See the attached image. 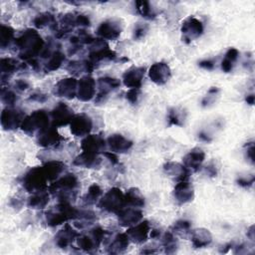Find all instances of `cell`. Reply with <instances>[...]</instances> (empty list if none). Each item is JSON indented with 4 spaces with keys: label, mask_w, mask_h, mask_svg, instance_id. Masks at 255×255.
I'll return each instance as SVG.
<instances>
[{
    "label": "cell",
    "mask_w": 255,
    "mask_h": 255,
    "mask_svg": "<svg viewBox=\"0 0 255 255\" xmlns=\"http://www.w3.org/2000/svg\"><path fill=\"white\" fill-rule=\"evenodd\" d=\"M45 43L46 42L43 40L37 29L28 28L16 37L14 45L17 49L18 57L29 63L40 57L45 47Z\"/></svg>",
    "instance_id": "obj_1"
},
{
    "label": "cell",
    "mask_w": 255,
    "mask_h": 255,
    "mask_svg": "<svg viewBox=\"0 0 255 255\" xmlns=\"http://www.w3.org/2000/svg\"><path fill=\"white\" fill-rule=\"evenodd\" d=\"M80 188V181L76 174L67 172L51 182L48 187L50 194L60 202L72 203L75 201Z\"/></svg>",
    "instance_id": "obj_2"
},
{
    "label": "cell",
    "mask_w": 255,
    "mask_h": 255,
    "mask_svg": "<svg viewBox=\"0 0 255 255\" xmlns=\"http://www.w3.org/2000/svg\"><path fill=\"white\" fill-rule=\"evenodd\" d=\"M79 209L68 202H60L44 213V222L49 227H56L69 220H74Z\"/></svg>",
    "instance_id": "obj_3"
},
{
    "label": "cell",
    "mask_w": 255,
    "mask_h": 255,
    "mask_svg": "<svg viewBox=\"0 0 255 255\" xmlns=\"http://www.w3.org/2000/svg\"><path fill=\"white\" fill-rule=\"evenodd\" d=\"M109 232L101 226H95L87 233L80 234L76 243L79 249L86 253H95L101 246V244L108 238Z\"/></svg>",
    "instance_id": "obj_4"
},
{
    "label": "cell",
    "mask_w": 255,
    "mask_h": 255,
    "mask_svg": "<svg viewBox=\"0 0 255 255\" xmlns=\"http://www.w3.org/2000/svg\"><path fill=\"white\" fill-rule=\"evenodd\" d=\"M88 60L93 64L95 69L104 63L112 62L116 59L117 54L112 50L106 40L96 38L88 48Z\"/></svg>",
    "instance_id": "obj_5"
},
{
    "label": "cell",
    "mask_w": 255,
    "mask_h": 255,
    "mask_svg": "<svg viewBox=\"0 0 255 255\" xmlns=\"http://www.w3.org/2000/svg\"><path fill=\"white\" fill-rule=\"evenodd\" d=\"M51 126L50 114L43 109L33 111L31 114L25 116L21 129L28 135H37L38 132Z\"/></svg>",
    "instance_id": "obj_6"
},
{
    "label": "cell",
    "mask_w": 255,
    "mask_h": 255,
    "mask_svg": "<svg viewBox=\"0 0 255 255\" xmlns=\"http://www.w3.org/2000/svg\"><path fill=\"white\" fill-rule=\"evenodd\" d=\"M48 176L44 170L43 165L31 167L22 177V185L29 193L48 189Z\"/></svg>",
    "instance_id": "obj_7"
},
{
    "label": "cell",
    "mask_w": 255,
    "mask_h": 255,
    "mask_svg": "<svg viewBox=\"0 0 255 255\" xmlns=\"http://www.w3.org/2000/svg\"><path fill=\"white\" fill-rule=\"evenodd\" d=\"M125 205V193L119 187L110 188L105 194L102 195L98 202V206L100 209L109 213L116 214Z\"/></svg>",
    "instance_id": "obj_8"
},
{
    "label": "cell",
    "mask_w": 255,
    "mask_h": 255,
    "mask_svg": "<svg viewBox=\"0 0 255 255\" xmlns=\"http://www.w3.org/2000/svg\"><path fill=\"white\" fill-rule=\"evenodd\" d=\"M123 29H124V23L122 19L113 17V18H108L102 21L98 26L96 33L98 37L103 40L114 41L121 36Z\"/></svg>",
    "instance_id": "obj_9"
},
{
    "label": "cell",
    "mask_w": 255,
    "mask_h": 255,
    "mask_svg": "<svg viewBox=\"0 0 255 255\" xmlns=\"http://www.w3.org/2000/svg\"><path fill=\"white\" fill-rule=\"evenodd\" d=\"M122 85V81L110 77V76H104L97 80V88L98 93L95 97V104L96 105H102L107 102V100L110 97L111 93H114L116 90H118Z\"/></svg>",
    "instance_id": "obj_10"
},
{
    "label": "cell",
    "mask_w": 255,
    "mask_h": 255,
    "mask_svg": "<svg viewBox=\"0 0 255 255\" xmlns=\"http://www.w3.org/2000/svg\"><path fill=\"white\" fill-rule=\"evenodd\" d=\"M204 31V25L201 20L194 16H189L183 20L180 27L182 41L186 44L198 39Z\"/></svg>",
    "instance_id": "obj_11"
},
{
    "label": "cell",
    "mask_w": 255,
    "mask_h": 255,
    "mask_svg": "<svg viewBox=\"0 0 255 255\" xmlns=\"http://www.w3.org/2000/svg\"><path fill=\"white\" fill-rule=\"evenodd\" d=\"M25 114L22 110L15 107H6L3 109L0 117L1 127L4 130L13 131L21 128Z\"/></svg>",
    "instance_id": "obj_12"
},
{
    "label": "cell",
    "mask_w": 255,
    "mask_h": 255,
    "mask_svg": "<svg viewBox=\"0 0 255 255\" xmlns=\"http://www.w3.org/2000/svg\"><path fill=\"white\" fill-rule=\"evenodd\" d=\"M49 114L51 119V125L56 128L70 125L73 117L75 116L73 110L63 102L58 103Z\"/></svg>",
    "instance_id": "obj_13"
},
{
    "label": "cell",
    "mask_w": 255,
    "mask_h": 255,
    "mask_svg": "<svg viewBox=\"0 0 255 255\" xmlns=\"http://www.w3.org/2000/svg\"><path fill=\"white\" fill-rule=\"evenodd\" d=\"M70 131L73 135L84 137L93 129V120L86 113L76 114L70 123Z\"/></svg>",
    "instance_id": "obj_14"
},
{
    "label": "cell",
    "mask_w": 255,
    "mask_h": 255,
    "mask_svg": "<svg viewBox=\"0 0 255 255\" xmlns=\"http://www.w3.org/2000/svg\"><path fill=\"white\" fill-rule=\"evenodd\" d=\"M78 81L75 77H66L59 80L54 86L53 93L55 96L67 100H73L77 97Z\"/></svg>",
    "instance_id": "obj_15"
},
{
    "label": "cell",
    "mask_w": 255,
    "mask_h": 255,
    "mask_svg": "<svg viewBox=\"0 0 255 255\" xmlns=\"http://www.w3.org/2000/svg\"><path fill=\"white\" fill-rule=\"evenodd\" d=\"M97 94V82L91 75L82 76L78 81L77 98L82 102L92 101Z\"/></svg>",
    "instance_id": "obj_16"
},
{
    "label": "cell",
    "mask_w": 255,
    "mask_h": 255,
    "mask_svg": "<svg viewBox=\"0 0 255 255\" xmlns=\"http://www.w3.org/2000/svg\"><path fill=\"white\" fill-rule=\"evenodd\" d=\"M80 235V232L75 226L66 223L55 235V245L61 249L69 248Z\"/></svg>",
    "instance_id": "obj_17"
},
{
    "label": "cell",
    "mask_w": 255,
    "mask_h": 255,
    "mask_svg": "<svg viewBox=\"0 0 255 255\" xmlns=\"http://www.w3.org/2000/svg\"><path fill=\"white\" fill-rule=\"evenodd\" d=\"M107 139L99 133H89L81 140L82 151L100 154L106 151Z\"/></svg>",
    "instance_id": "obj_18"
},
{
    "label": "cell",
    "mask_w": 255,
    "mask_h": 255,
    "mask_svg": "<svg viewBox=\"0 0 255 255\" xmlns=\"http://www.w3.org/2000/svg\"><path fill=\"white\" fill-rule=\"evenodd\" d=\"M37 143L42 147H53L59 145L64 137L58 130V128L52 125L41 130L36 135Z\"/></svg>",
    "instance_id": "obj_19"
},
{
    "label": "cell",
    "mask_w": 255,
    "mask_h": 255,
    "mask_svg": "<svg viewBox=\"0 0 255 255\" xmlns=\"http://www.w3.org/2000/svg\"><path fill=\"white\" fill-rule=\"evenodd\" d=\"M148 78L157 86H162L168 82L171 77L170 67L164 62H156L148 69Z\"/></svg>",
    "instance_id": "obj_20"
},
{
    "label": "cell",
    "mask_w": 255,
    "mask_h": 255,
    "mask_svg": "<svg viewBox=\"0 0 255 255\" xmlns=\"http://www.w3.org/2000/svg\"><path fill=\"white\" fill-rule=\"evenodd\" d=\"M117 216H118L119 224L123 227L128 228L138 223L140 220H142L143 213L141 211V208L126 205L117 213Z\"/></svg>",
    "instance_id": "obj_21"
},
{
    "label": "cell",
    "mask_w": 255,
    "mask_h": 255,
    "mask_svg": "<svg viewBox=\"0 0 255 255\" xmlns=\"http://www.w3.org/2000/svg\"><path fill=\"white\" fill-rule=\"evenodd\" d=\"M150 232V224L147 220H140L138 223L130 226L127 230V235L130 242L135 244L144 243Z\"/></svg>",
    "instance_id": "obj_22"
},
{
    "label": "cell",
    "mask_w": 255,
    "mask_h": 255,
    "mask_svg": "<svg viewBox=\"0 0 255 255\" xmlns=\"http://www.w3.org/2000/svg\"><path fill=\"white\" fill-rule=\"evenodd\" d=\"M145 75L144 67H131L122 76L123 84L129 89H140Z\"/></svg>",
    "instance_id": "obj_23"
},
{
    "label": "cell",
    "mask_w": 255,
    "mask_h": 255,
    "mask_svg": "<svg viewBox=\"0 0 255 255\" xmlns=\"http://www.w3.org/2000/svg\"><path fill=\"white\" fill-rule=\"evenodd\" d=\"M173 198L176 201L177 204L182 205L185 203H188L193 200L194 198V188L193 185L188 182L187 180H181L177 181L175 184L173 191Z\"/></svg>",
    "instance_id": "obj_24"
},
{
    "label": "cell",
    "mask_w": 255,
    "mask_h": 255,
    "mask_svg": "<svg viewBox=\"0 0 255 255\" xmlns=\"http://www.w3.org/2000/svg\"><path fill=\"white\" fill-rule=\"evenodd\" d=\"M23 68H25V63H20L18 60L10 57L2 58L0 60V74L2 85L8 82L15 73L21 71Z\"/></svg>",
    "instance_id": "obj_25"
},
{
    "label": "cell",
    "mask_w": 255,
    "mask_h": 255,
    "mask_svg": "<svg viewBox=\"0 0 255 255\" xmlns=\"http://www.w3.org/2000/svg\"><path fill=\"white\" fill-rule=\"evenodd\" d=\"M107 145L115 153H126L132 147L133 142L121 133H113L108 136Z\"/></svg>",
    "instance_id": "obj_26"
},
{
    "label": "cell",
    "mask_w": 255,
    "mask_h": 255,
    "mask_svg": "<svg viewBox=\"0 0 255 255\" xmlns=\"http://www.w3.org/2000/svg\"><path fill=\"white\" fill-rule=\"evenodd\" d=\"M164 173L176 181L187 180L190 175V170L183 164L177 161H166L163 164Z\"/></svg>",
    "instance_id": "obj_27"
},
{
    "label": "cell",
    "mask_w": 255,
    "mask_h": 255,
    "mask_svg": "<svg viewBox=\"0 0 255 255\" xmlns=\"http://www.w3.org/2000/svg\"><path fill=\"white\" fill-rule=\"evenodd\" d=\"M204 159L205 152L199 147H194L183 156L182 163L190 170V172H196L201 168Z\"/></svg>",
    "instance_id": "obj_28"
},
{
    "label": "cell",
    "mask_w": 255,
    "mask_h": 255,
    "mask_svg": "<svg viewBox=\"0 0 255 255\" xmlns=\"http://www.w3.org/2000/svg\"><path fill=\"white\" fill-rule=\"evenodd\" d=\"M102 162H103V158L100 156V154L82 151L73 159L72 163L79 167L91 169V168H100V166L102 165Z\"/></svg>",
    "instance_id": "obj_29"
},
{
    "label": "cell",
    "mask_w": 255,
    "mask_h": 255,
    "mask_svg": "<svg viewBox=\"0 0 255 255\" xmlns=\"http://www.w3.org/2000/svg\"><path fill=\"white\" fill-rule=\"evenodd\" d=\"M129 239L127 233L116 234L107 246V252L110 254H122L125 253L129 245Z\"/></svg>",
    "instance_id": "obj_30"
},
{
    "label": "cell",
    "mask_w": 255,
    "mask_h": 255,
    "mask_svg": "<svg viewBox=\"0 0 255 255\" xmlns=\"http://www.w3.org/2000/svg\"><path fill=\"white\" fill-rule=\"evenodd\" d=\"M66 70L73 76V77H79L83 74L89 75L95 70V67L93 64L88 60H73L69 62L66 66Z\"/></svg>",
    "instance_id": "obj_31"
},
{
    "label": "cell",
    "mask_w": 255,
    "mask_h": 255,
    "mask_svg": "<svg viewBox=\"0 0 255 255\" xmlns=\"http://www.w3.org/2000/svg\"><path fill=\"white\" fill-rule=\"evenodd\" d=\"M191 243L194 248H204L212 242L211 232L203 227L196 228L190 232Z\"/></svg>",
    "instance_id": "obj_32"
},
{
    "label": "cell",
    "mask_w": 255,
    "mask_h": 255,
    "mask_svg": "<svg viewBox=\"0 0 255 255\" xmlns=\"http://www.w3.org/2000/svg\"><path fill=\"white\" fill-rule=\"evenodd\" d=\"M43 167L49 181L53 182L63 174L66 168V164L59 159H49L43 163Z\"/></svg>",
    "instance_id": "obj_33"
},
{
    "label": "cell",
    "mask_w": 255,
    "mask_h": 255,
    "mask_svg": "<svg viewBox=\"0 0 255 255\" xmlns=\"http://www.w3.org/2000/svg\"><path fill=\"white\" fill-rule=\"evenodd\" d=\"M66 61V55L60 50L57 49L51 53L45 60L43 64V70L46 73L57 71Z\"/></svg>",
    "instance_id": "obj_34"
},
{
    "label": "cell",
    "mask_w": 255,
    "mask_h": 255,
    "mask_svg": "<svg viewBox=\"0 0 255 255\" xmlns=\"http://www.w3.org/2000/svg\"><path fill=\"white\" fill-rule=\"evenodd\" d=\"M50 192L47 190L31 193V195L27 198V206L36 210L44 209L50 201Z\"/></svg>",
    "instance_id": "obj_35"
},
{
    "label": "cell",
    "mask_w": 255,
    "mask_h": 255,
    "mask_svg": "<svg viewBox=\"0 0 255 255\" xmlns=\"http://www.w3.org/2000/svg\"><path fill=\"white\" fill-rule=\"evenodd\" d=\"M73 221H74V226L77 229H85L93 225L97 221V216L93 210L79 209V212Z\"/></svg>",
    "instance_id": "obj_36"
},
{
    "label": "cell",
    "mask_w": 255,
    "mask_h": 255,
    "mask_svg": "<svg viewBox=\"0 0 255 255\" xmlns=\"http://www.w3.org/2000/svg\"><path fill=\"white\" fill-rule=\"evenodd\" d=\"M125 203L127 206L142 208L145 204V199L138 188L130 187L125 193Z\"/></svg>",
    "instance_id": "obj_37"
},
{
    "label": "cell",
    "mask_w": 255,
    "mask_h": 255,
    "mask_svg": "<svg viewBox=\"0 0 255 255\" xmlns=\"http://www.w3.org/2000/svg\"><path fill=\"white\" fill-rule=\"evenodd\" d=\"M103 195V189L98 183H93L89 186L87 192L82 197V202L86 206L94 205L99 202L100 198Z\"/></svg>",
    "instance_id": "obj_38"
},
{
    "label": "cell",
    "mask_w": 255,
    "mask_h": 255,
    "mask_svg": "<svg viewBox=\"0 0 255 255\" xmlns=\"http://www.w3.org/2000/svg\"><path fill=\"white\" fill-rule=\"evenodd\" d=\"M239 51L236 49V48H229L225 55H224V58L222 59L221 61V64H220V67H221V70L224 72V73H230L232 72L234 66H235V63L238 61L239 59Z\"/></svg>",
    "instance_id": "obj_39"
},
{
    "label": "cell",
    "mask_w": 255,
    "mask_h": 255,
    "mask_svg": "<svg viewBox=\"0 0 255 255\" xmlns=\"http://www.w3.org/2000/svg\"><path fill=\"white\" fill-rule=\"evenodd\" d=\"M56 24V17L51 12H41L33 19V25L36 29H43L47 26H50L52 29H54Z\"/></svg>",
    "instance_id": "obj_40"
},
{
    "label": "cell",
    "mask_w": 255,
    "mask_h": 255,
    "mask_svg": "<svg viewBox=\"0 0 255 255\" xmlns=\"http://www.w3.org/2000/svg\"><path fill=\"white\" fill-rule=\"evenodd\" d=\"M186 120V112L180 107H173L167 113L168 126L182 127Z\"/></svg>",
    "instance_id": "obj_41"
},
{
    "label": "cell",
    "mask_w": 255,
    "mask_h": 255,
    "mask_svg": "<svg viewBox=\"0 0 255 255\" xmlns=\"http://www.w3.org/2000/svg\"><path fill=\"white\" fill-rule=\"evenodd\" d=\"M161 245L163 247L164 253L173 254L178 249V241L171 231H166L161 235Z\"/></svg>",
    "instance_id": "obj_42"
},
{
    "label": "cell",
    "mask_w": 255,
    "mask_h": 255,
    "mask_svg": "<svg viewBox=\"0 0 255 255\" xmlns=\"http://www.w3.org/2000/svg\"><path fill=\"white\" fill-rule=\"evenodd\" d=\"M15 30L9 26L2 24L0 27V47L1 49H6L11 46L12 43H15Z\"/></svg>",
    "instance_id": "obj_43"
},
{
    "label": "cell",
    "mask_w": 255,
    "mask_h": 255,
    "mask_svg": "<svg viewBox=\"0 0 255 255\" xmlns=\"http://www.w3.org/2000/svg\"><path fill=\"white\" fill-rule=\"evenodd\" d=\"M134 6L136 12L144 19L151 20L156 17L157 13L155 11V8H153L152 5L150 4V2L145 0H138L134 3Z\"/></svg>",
    "instance_id": "obj_44"
},
{
    "label": "cell",
    "mask_w": 255,
    "mask_h": 255,
    "mask_svg": "<svg viewBox=\"0 0 255 255\" xmlns=\"http://www.w3.org/2000/svg\"><path fill=\"white\" fill-rule=\"evenodd\" d=\"M171 232L178 236H187L191 232V222L186 219H179L171 226Z\"/></svg>",
    "instance_id": "obj_45"
},
{
    "label": "cell",
    "mask_w": 255,
    "mask_h": 255,
    "mask_svg": "<svg viewBox=\"0 0 255 255\" xmlns=\"http://www.w3.org/2000/svg\"><path fill=\"white\" fill-rule=\"evenodd\" d=\"M19 96L16 93V90H13L8 87H2L1 89V101L7 107H14L18 102Z\"/></svg>",
    "instance_id": "obj_46"
},
{
    "label": "cell",
    "mask_w": 255,
    "mask_h": 255,
    "mask_svg": "<svg viewBox=\"0 0 255 255\" xmlns=\"http://www.w3.org/2000/svg\"><path fill=\"white\" fill-rule=\"evenodd\" d=\"M148 30V26L146 24L143 23H136L133 27L132 30V38L133 40H141L142 38H144V36L146 35Z\"/></svg>",
    "instance_id": "obj_47"
},
{
    "label": "cell",
    "mask_w": 255,
    "mask_h": 255,
    "mask_svg": "<svg viewBox=\"0 0 255 255\" xmlns=\"http://www.w3.org/2000/svg\"><path fill=\"white\" fill-rule=\"evenodd\" d=\"M76 27H80V29H85L91 26V19L88 15L83 13H76Z\"/></svg>",
    "instance_id": "obj_48"
},
{
    "label": "cell",
    "mask_w": 255,
    "mask_h": 255,
    "mask_svg": "<svg viewBox=\"0 0 255 255\" xmlns=\"http://www.w3.org/2000/svg\"><path fill=\"white\" fill-rule=\"evenodd\" d=\"M141 96L140 89H129L126 94V99L131 104L135 105L138 103Z\"/></svg>",
    "instance_id": "obj_49"
},
{
    "label": "cell",
    "mask_w": 255,
    "mask_h": 255,
    "mask_svg": "<svg viewBox=\"0 0 255 255\" xmlns=\"http://www.w3.org/2000/svg\"><path fill=\"white\" fill-rule=\"evenodd\" d=\"M218 92H219V90L216 87H212L211 89H209L208 94L201 101L202 107H208L210 104H212L214 102L215 96L218 94Z\"/></svg>",
    "instance_id": "obj_50"
},
{
    "label": "cell",
    "mask_w": 255,
    "mask_h": 255,
    "mask_svg": "<svg viewBox=\"0 0 255 255\" xmlns=\"http://www.w3.org/2000/svg\"><path fill=\"white\" fill-rule=\"evenodd\" d=\"M30 83L25 79H18L14 83V90L18 92H24L27 91L30 88Z\"/></svg>",
    "instance_id": "obj_51"
},
{
    "label": "cell",
    "mask_w": 255,
    "mask_h": 255,
    "mask_svg": "<svg viewBox=\"0 0 255 255\" xmlns=\"http://www.w3.org/2000/svg\"><path fill=\"white\" fill-rule=\"evenodd\" d=\"M198 66L204 70L211 71L214 69L215 66V61L213 59H204L198 62Z\"/></svg>",
    "instance_id": "obj_52"
},
{
    "label": "cell",
    "mask_w": 255,
    "mask_h": 255,
    "mask_svg": "<svg viewBox=\"0 0 255 255\" xmlns=\"http://www.w3.org/2000/svg\"><path fill=\"white\" fill-rule=\"evenodd\" d=\"M48 100V96L42 92H35L30 95L29 101H35L38 103H44Z\"/></svg>",
    "instance_id": "obj_53"
},
{
    "label": "cell",
    "mask_w": 255,
    "mask_h": 255,
    "mask_svg": "<svg viewBox=\"0 0 255 255\" xmlns=\"http://www.w3.org/2000/svg\"><path fill=\"white\" fill-rule=\"evenodd\" d=\"M236 182H237V184H238V185H240V186H242V187L247 188V187H250V186H252V185H253V182H254V176L252 175L250 178L241 176V177H239V178L236 180Z\"/></svg>",
    "instance_id": "obj_54"
},
{
    "label": "cell",
    "mask_w": 255,
    "mask_h": 255,
    "mask_svg": "<svg viewBox=\"0 0 255 255\" xmlns=\"http://www.w3.org/2000/svg\"><path fill=\"white\" fill-rule=\"evenodd\" d=\"M245 147H246V157L253 164L254 163V143H253V141L247 142V144H245Z\"/></svg>",
    "instance_id": "obj_55"
},
{
    "label": "cell",
    "mask_w": 255,
    "mask_h": 255,
    "mask_svg": "<svg viewBox=\"0 0 255 255\" xmlns=\"http://www.w3.org/2000/svg\"><path fill=\"white\" fill-rule=\"evenodd\" d=\"M103 154H104V156H106L112 162V164H118L119 163V157H118L117 153H115L113 151H104Z\"/></svg>",
    "instance_id": "obj_56"
},
{
    "label": "cell",
    "mask_w": 255,
    "mask_h": 255,
    "mask_svg": "<svg viewBox=\"0 0 255 255\" xmlns=\"http://www.w3.org/2000/svg\"><path fill=\"white\" fill-rule=\"evenodd\" d=\"M205 169H206V172H207L210 176H216L217 170H216V168H215V165L208 164V165H206Z\"/></svg>",
    "instance_id": "obj_57"
},
{
    "label": "cell",
    "mask_w": 255,
    "mask_h": 255,
    "mask_svg": "<svg viewBox=\"0 0 255 255\" xmlns=\"http://www.w3.org/2000/svg\"><path fill=\"white\" fill-rule=\"evenodd\" d=\"M198 137H199V139H201L203 141H206V142L211 141V136L207 132H205V131H200L198 133Z\"/></svg>",
    "instance_id": "obj_58"
},
{
    "label": "cell",
    "mask_w": 255,
    "mask_h": 255,
    "mask_svg": "<svg viewBox=\"0 0 255 255\" xmlns=\"http://www.w3.org/2000/svg\"><path fill=\"white\" fill-rule=\"evenodd\" d=\"M149 237L152 238V239H157V238L161 237L160 230H158V229H152V230L149 232Z\"/></svg>",
    "instance_id": "obj_59"
},
{
    "label": "cell",
    "mask_w": 255,
    "mask_h": 255,
    "mask_svg": "<svg viewBox=\"0 0 255 255\" xmlns=\"http://www.w3.org/2000/svg\"><path fill=\"white\" fill-rule=\"evenodd\" d=\"M247 237L251 240L254 241V225H251L247 231Z\"/></svg>",
    "instance_id": "obj_60"
},
{
    "label": "cell",
    "mask_w": 255,
    "mask_h": 255,
    "mask_svg": "<svg viewBox=\"0 0 255 255\" xmlns=\"http://www.w3.org/2000/svg\"><path fill=\"white\" fill-rule=\"evenodd\" d=\"M254 95L253 94H250V95H247L246 96V98H245V102L248 104V105H250V106H252L253 104H254Z\"/></svg>",
    "instance_id": "obj_61"
},
{
    "label": "cell",
    "mask_w": 255,
    "mask_h": 255,
    "mask_svg": "<svg viewBox=\"0 0 255 255\" xmlns=\"http://www.w3.org/2000/svg\"><path fill=\"white\" fill-rule=\"evenodd\" d=\"M157 252V250H155V249H147V247H145L144 249H142L141 251H140V253H143V254H150V253H156Z\"/></svg>",
    "instance_id": "obj_62"
}]
</instances>
